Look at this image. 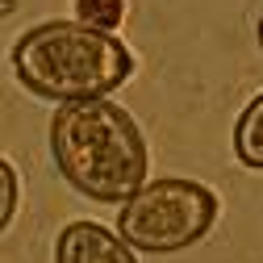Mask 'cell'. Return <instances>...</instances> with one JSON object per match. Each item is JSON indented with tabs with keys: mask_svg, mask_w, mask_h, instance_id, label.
<instances>
[{
	"mask_svg": "<svg viewBox=\"0 0 263 263\" xmlns=\"http://www.w3.org/2000/svg\"><path fill=\"white\" fill-rule=\"evenodd\" d=\"M217 213H221V201L209 184L163 176V180L142 184L121 205L113 230L129 251L172 255V251H188L201 238H209V230L217 226Z\"/></svg>",
	"mask_w": 263,
	"mask_h": 263,
	"instance_id": "cell-3",
	"label": "cell"
},
{
	"mask_svg": "<svg viewBox=\"0 0 263 263\" xmlns=\"http://www.w3.org/2000/svg\"><path fill=\"white\" fill-rule=\"evenodd\" d=\"M125 17V0H76V21L88 29H101V34H113Z\"/></svg>",
	"mask_w": 263,
	"mask_h": 263,
	"instance_id": "cell-6",
	"label": "cell"
},
{
	"mask_svg": "<svg viewBox=\"0 0 263 263\" xmlns=\"http://www.w3.org/2000/svg\"><path fill=\"white\" fill-rule=\"evenodd\" d=\"M255 34H259V46H263V17H259V29H255Z\"/></svg>",
	"mask_w": 263,
	"mask_h": 263,
	"instance_id": "cell-8",
	"label": "cell"
},
{
	"mask_svg": "<svg viewBox=\"0 0 263 263\" xmlns=\"http://www.w3.org/2000/svg\"><path fill=\"white\" fill-rule=\"evenodd\" d=\"M54 263H138L117 230L101 221H67L54 238Z\"/></svg>",
	"mask_w": 263,
	"mask_h": 263,
	"instance_id": "cell-4",
	"label": "cell"
},
{
	"mask_svg": "<svg viewBox=\"0 0 263 263\" xmlns=\"http://www.w3.org/2000/svg\"><path fill=\"white\" fill-rule=\"evenodd\" d=\"M234 155H238L242 167L263 172V92L251 96L247 109L234 121Z\"/></svg>",
	"mask_w": 263,
	"mask_h": 263,
	"instance_id": "cell-5",
	"label": "cell"
},
{
	"mask_svg": "<svg viewBox=\"0 0 263 263\" xmlns=\"http://www.w3.org/2000/svg\"><path fill=\"white\" fill-rule=\"evenodd\" d=\"M13 76L25 92L67 105L109 96L134 76V54L117 34H101L80 21H38L13 42Z\"/></svg>",
	"mask_w": 263,
	"mask_h": 263,
	"instance_id": "cell-2",
	"label": "cell"
},
{
	"mask_svg": "<svg viewBox=\"0 0 263 263\" xmlns=\"http://www.w3.org/2000/svg\"><path fill=\"white\" fill-rule=\"evenodd\" d=\"M50 159L59 176L96 205H125L151 167L138 121L109 96L67 101L50 117Z\"/></svg>",
	"mask_w": 263,
	"mask_h": 263,
	"instance_id": "cell-1",
	"label": "cell"
},
{
	"mask_svg": "<svg viewBox=\"0 0 263 263\" xmlns=\"http://www.w3.org/2000/svg\"><path fill=\"white\" fill-rule=\"evenodd\" d=\"M17 201H21V180H17V167L9 159H0V234L13 226L17 217Z\"/></svg>",
	"mask_w": 263,
	"mask_h": 263,
	"instance_id": "cell-7",
	"label": "cell"
}]
</instances>
